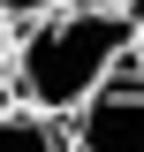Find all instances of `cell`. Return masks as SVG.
Instances as JSON below:
<instances>
[{
  "label": "cell",
  "mask_w": 144,
  "mask_h": 152,
  "mask_svg": "<svg viewBox=\"0 0 144 152\" xmlns=\"http://www.w3.org/2000/svg\"><path fill=\"white\" fill-rule=\"evenodd\" d=\"M91 8H144V0H91Z\"/></svg>",
  "instance_id": "52a82bcc"
},
{
  "label": "cell",
  "mask_w": 144,
  "mask_h": 152,
  "mask_svg": "<svg viewBox=\"0 0 144 152\" xmlns=\"http://www.w3.org/2000/svg\"><path fill=\"white\" fill-rule=\"evenodd\" d=\"M0 152H68L61 145V122H46V114H31V107H0Z\"/></svg>",
  "instance_id": "3957f363"
},
{
  "label": "cell",
  "mask_w": 144,
  "mask_h": 152,
  "mask_svg": "<svg viewBox=\"0 0 144 152\" xmlns=\"http://www.w3.org/2000/svg\"><path fill=\"white\" fill-rule=\"evenodd\" d=\"M129 69L144 76V8H137V46H129Z\"/></svg>",
  "instance_id": "8992f818"
},
{
  "label": "cell",
  "mask_w": 144,
  "mask_h": 152,
  "mask_svg": "<svg viewBox=\"0 0 144 152\" xmlns=\"http://www.w3.org/2000/svg\"><path fill=\"white\" fill-rule=\"evenodd\" d=\"M61 145L68 152H144V76L129 69V61L68 114Z\"/></svg>",
  "instance_id": "7a4b0ae2"
},
{
  "label": "cell",
  "mask_w": 144,
  "mask_h": 152,
  "mask_svg": "<svg viewBox=\"0 0 144 152\" xmlns=\"http://www.w3.org/2000/svg\"><path fill=\"white\" fill-rule=\"evenodd\" d=\"M8 61H15V23L0 15V107H8Z\"/></svg>",
  "instance_id": "5b68a950"
},
{
  "label": "cell",
  "mask_w": 144,
  "mask_h": 152,
  "mask_svg": "<svg viewBox=\"0 0 144 152\" xmlns=\"http://www.w3.org/2000/svg\"><path fill=\"white\" fill-rule=\"evenodd\" d=\"M137 46V8H91V0H68L53 15L23 23L15 61H8V99L46 122H68L99 84L129 61Z\"/></svg>",
  "instance_id": "6da1fadb"
},
{
  "label": "cell",
  "mask_w": 144,
  "mask_h": 152,
  "mask_svg": "<svg viewBox=\"0 0 144 152\" xmlns=\"http://www.w3.org/2000/svg\"><path fill=\"white\" fill-rule=\"evenodd\" d=\"M53 8H68V0H0L8 23H38V15H53Z\"/></svg>",
  "instance_id": "277c9868"
}]
</instances>
